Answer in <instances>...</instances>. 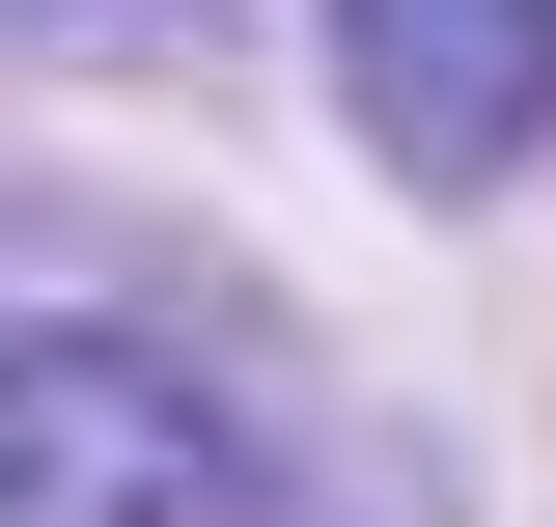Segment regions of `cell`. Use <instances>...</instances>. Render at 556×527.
Here are the masks:
<instances>
[{"label":"cell","mask_w":556,"mask_h":527,"mask_svg":"<svg viewBox=\"0 0 556 527\" xmlns=\"http://www.w3.org/2000/svg\"><path fill=\"white\" fill-rule=\"evenodd\" d=\"M0 527H251V416L139 333H0Z\"/></svg>","instance_id":"obj_1"},{"label":"cell","mask_w":556,"mask_h":527,"mask_svg":"<svg viewBox=\"0 0 556 527\" xmlns=\"http://www.w3.org/2000/svg\"><path fill=\"white\" fill-rule=\"evenodd\" d=\"M334 112L417 195H501L556 139V0H334Z\"/></svg>","instance_id":"obj_2"}]
</instances>
